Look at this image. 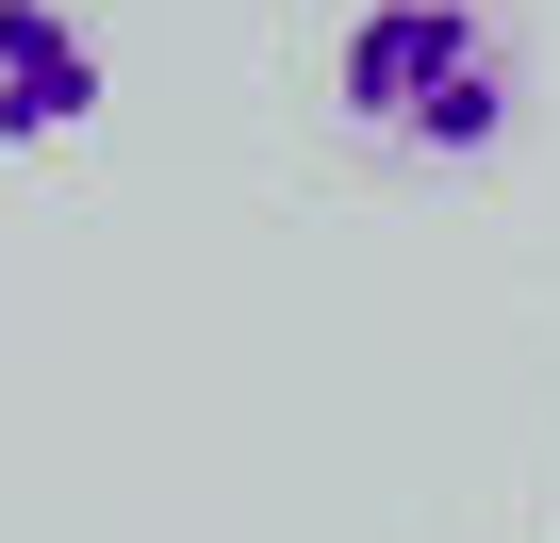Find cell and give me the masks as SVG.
<instances>
[{
  "label": "cell",
  "mask_w": 560,
  "mask_h": 543,
  "mask_svg": "<svg viewBox=\"0 0 560 543\" xmlns=\"http://www.w3.org/2000/svg\"><path fill=\"white\" fill-rule=\"evenodd\" d=\"M330 99H347V132L462 165V149L511 132V17H494V0H347Z\"/></svg>",
  "instance_id": "1"
},
{
  "label": "cell",
  "mask_w": 560,
  "mask_h": 543,
  "mask_svg": "<svg viewBox=\"0 0 560 543\" xmlns=\"http://www.w3.org/2000/svg\"><path fill=\"white\" fill-rule=\"evenodd\" d=\"M100 17L83 0H0V149H67L100 116Z\"/></svg>",
  "instance_id": "2"
}]
</instances>
